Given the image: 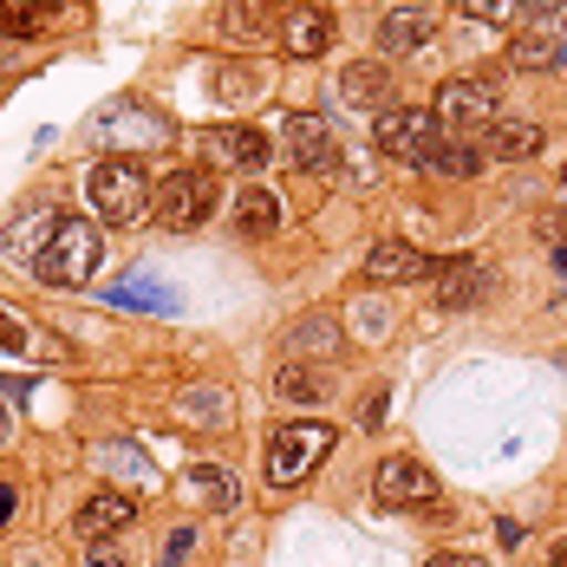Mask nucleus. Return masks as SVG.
Here are the masks:
<instances>
[{"mask_svg": "<svg viewBox=\"0 0 567 567\" xmlns=\"http://www.w3.org/2000/svg\"><path fill=\"white\" fill-rule=\"evenodd\" d=\"M99 261H105V235L92 223H79V216H59L47 228V241L33 248V275L47 287H85L99 275Z\"/></svg>", "mask_w": 567, "mask_h": 567, "instance_id": "obj_1", "label": "nucleus"}, {"mask_svg": "<svg viewBox=\"0 0 567 567\" xmlns=\"http://www.w3.org/2000/svg\"><path fill=\"white\" fill-rule=\"evenodd\" d=\"M85 203L105 228H137L151 216V171L137 157H105L85 176Z\"/></svg>", "mask_w": 567, "mask_h": 567, "instance_id": "obj_2", "label": "nucleus"}, {"mask_svg": "<svg viewBox=\"0 0 567 567\" xmlns=\"http://www.w3.org/2000/svg\"><path fill=\"white\" fill-rule=\"evenodd\" d=\"M340 444V431L327 424V417H293L275 431V444H268V483L275 489H293V483H307L327 456Z\"/></svg>", "mask_w": 567, "mask_h": 567, "instance_id": "obj_3", "label": "nucleus"}, {"mask_svg": "<svg viewBox=\"0 0 567 567\" xmlns=\"http://www.w3.org/2000/svg\"><path fill=\"white\" fill-rule=\"evenodd\" d=\"M216 203H223V189H216V171H171L157 189H151V209H157V223L171 228V235H196V228L216 216Z\"/></svg>", "mask_w": 567, "mask_h": 567, "instance_id": "obj_4", "label": "nucleus"}, {"mask_svg": "<svg viewBox=\"0 0 567 567\" xmlns=\"http://www.w3.org/2000/svg\"><path fill=\"white\" fill-rule=\"evenodd\" d=\"M372 496H379V509H424V522H451V503H444L431 463H417V456H385L372 476Z\"/></svg>", "mask_w": 567, "mask_h": 567, "instance_id": "obj_5", "label": "nucleus"}, {"mask_svg": "<svg viewBox=\"0 0 567 567\" xmlns=\"http://www.w3.org/2000/svg\"><path fill=\"white\" fill-rule=\"evenodd\" d=\"M431 117H437V131H444V137L476 144V131H489V124H496V85H489V79H451V85L437 92Z\"/></svg>", "mask_w": 567, "mask_h": 567, "instance_id": "obj_6", "label": "nucleus"}, {"mask_svg": "<svg viewBox=\"0 0 567 567\" xmlns=\"http://www.w3.org/2000/svg\"><path fill=\"white\" fill-rule=\"evenodd\" d=\"M437 137H444V131H437V117L417 112V105H385V112L372 117V144H379V151H392V157H404V164H424Z\"/></svg>", "mask_w": 567, "mask_h": 567, "instance_id": "obj_7", "label": "nucleus"}, {"mask_svg": "<svg viewBox=\"0 0 567 567\" xmlns=\"http://www.w3.org/2000/svg\"><path fill=\"white\" fill-rule=\"evenodd\" d=\"M509 59L522 72H555V65H567V7L535 13V20L509 40Z\"/></svg>", "mask_w": 567, "mask_h": 567, "instance_id": "obj_8", "label": "nucleus"}, {"mask_svg": "<svg viewBox=\"0 0 567 567\" xmlns=\"http://www.w3.org/2000/svg\"><path fill=\"white\" fill-rule=\"evenodd\" d=\"M281 144H287V157H293V171H333V164H340V137H333V124H327V117H313V112H293L281 124Z\"/></svg>", "mask_w": 567, "mask_h": 567, "instance_id": "obj_9", "label": "nucleus"}, {"mask_svg": "<svg viewBox=\"0 0 567 567\" xmlns=\"http://www.w3.org/2000/svg\"><path fill=\"white\" fill-rule=\"evenodd\" d=\"M203 151H209V171H261L268 164V131H255V124H216L209 137H203Z\"/></svg>", "mask_w": 567, "mask_h": 567, "instance_id": "obj_10", "label": "nucleus"}, {"mask_svg": "<svg viewBox=\"0 0 567 567\" xmlns=\"http://www.w3.org/2000/svg\"><path fill=\"white\" fill-rule=\"evenodd\" d=\"M346 352V333H340V320L333 313H300L293 327L281 333V359H300V365H327V359H340Z\"/></svg>", "mask_w": 567, "mask_h": 567, "instance_id": "obj_11", "label": "nucleus"}, {"mask_svg": "<svg viewBox=\"0 0 567 567\" xmlns=\"http://www.w3.org/2000/svg\"><path fill=\"white\" fill-rule=\"evenodd\" d=\"M431 281H437V307H476V300L496 287V275H489L476 255H451V261L431 268Z\"/></svg>", "mask_w": 567, "mask_h": 567, "instance_id": "obj_12", "label": "nucleus"}, {"mask_svg": "<svg viewBox=\"0 0 567 567\" xmlns=\"http://www.w3.org/2000/svg\"><path fill=\"white\" fill-rule=\"evenodd\" d=\"M431 40H437V13H431V7H392V13L379 20L385 59H404V53H417V47H431Z\"/></svg>", "mask_w": 567, "mask_h": 567, "instance_id": "obj_13", "label": "nucleus"}, {"mask_svg": "<svg viewBox=\"0 0 567 567\" xmlns=\"http://www.w3.org/2000/svg\"><path fill=\"white\" fill-rule=\"evenodd\" d=\"M476 144H483V157H496V164H528V157L548 144V131H542V124H528V117H496Z\"/></svg>", "mask_w": 567, "mask_h": 567, "instance_id": "obj_14", "label": "nucleus"}, {"mask_svg": "<svg viewBox=\"0 0 567 567\" xmlns=\"http://www.w3.org/2000/svg\"><path fill=\"white\" fill-rule=\"evenodd\" d=\"M275 40H281V47H287L293 59H320L327 47H333V13H327V7H307V0H300V7H293V13L281 20V33H275Z\"/></svg>", "mask_w": 567, "mask_h": 567, "instance_id": "obj_15", "label": "nucleus"}, {"mask_svg": "<svg viewBox=\"0 0 567 567\" xmlns=\"http://www.w3.org/2000/svg\"><path fill=\"white\" fill-rule=\"evenodd\" d=\"M137 522V503L124 496V489H99V496H85V509L72 515V528L85 535V542H105V535H124Z\"/></svg>", "mask_w": 567, "mask_h": 567, "instance_id": "obj_16", "label": "nucleus"}, {"mask_svg": "<svg viewBox=\"0 0 567 567\" xmlns=\"http://www.w3.org/2000/svg\"><path fill=\"white\" fill-rule=\"evenodd\" d=\"M437 261L431 255H417L411 241H379L372 255H365V281H379V287H398V281H424Z\"/></svg>", "mask_w": 567, "mask_h": 567, "instance_id": "obj_17", "label": "nucleus"}, {"mask_svg": "<svg viewBox=\"0 0 567 567\" xmlns=\"http://www.w3.org/2000/svg\"><path fill=\"white\" fill-rule=\"evenodd\" d=\"M293 7L300 0H228L223 27H228V40H268V33H281V20Z\"/></svg>", "mask_w": 567, "mask_h": 567, "instance_id": "obj_18", "label": "nucleus"}, {"mask_svg": "<svg viewBox=\"0 0 567 567\" xmlns=\"http://www.w3.org/2000/svg\"><path fill=\"white\" fill-rule=\"evenodd\" d=\"M340 99H352L359 112H365V105L385 112V105H392V65H385V59H359V65H346L340 72Z\"/></svg>", "mask_w": 567, "mask_h": 567, "instance_id": "obj_19", "label": "nucleus"}, {"mask_svg": "<svg viewBox=\"0 0 567 567\" xmlns=\"http://www.w3.org/2000/svg\"><path fill=\"white\" fill-rule=\"evenodd\" d=\"M281 228V196L268 189V183H248L241 196H235V235L241 241H261V235H275Z\"/></svg>", "mask_w": 567, "mask_h": 567, "instance_id": "obj_20", "label": "nucleus"}, {"mask_svg": "<svg viewBox=\"0 0 567 567\" xmlns=\"http://www.w3.org/2000/svg\"><path fill=\"white\" fill-rule=\"evenodd\" d=\"M483 164H489V157H483V144H463V137H437V144H431V157H424L417 171H437V176H476Z\"/></svg>", "mask_w": 567, "mask_h": 567, "instance_id": "obj_21", "label": "nucleus"}, {"mask_svg": "<svg viewBox=\"0 0 567 567\" xmlns=\"http://www.w3.org/2000/svg\"><path fill=\"white\" fill-rule=\"evenodd\" d=\"M275 392H281L287 404H307V411H313V404L327 398V372H320V365H300V359H281Z\"/></svg>", "mask_w": 567, "mask_h": 567, "instance_id": "obj_22", "label": "nucleus"}, {"mask_svg": "<svg viewBox=\"0 0 567 567\" xmlns=\"http://www.w3.org/2000/svg\"><path fill=\"white\" fill-rule=\"evenodd\" d=\"M47 7H33V0H0V40L7 47H27V40H40L47 33Z\"/></svg>", "mask_w": 567, "mask_h": 567, "instance_id": "obj_23", "label": "nucleus"}, {"mask_svg": "<svg viewBox=\"0 0 567 567\" xmlns=\"http://www.w3.org/2000/svg\"><path fill=\"white\" fill-rule=\"evenodd\" d=\"M189 489H196L216 515H228L235 503H241V489H235V476H228L223 463H196V470H189Z\"/></svg>", "mask_w": 567, "mask_h": 567, "instance_id": "obj_24", "label": "nucleus"}, {"mask_svg": "<svg viewBox=\"0 0 567 567\" xmlns=\"http://www.w3.org/2000/svg\"><path fill=\"white\" fill-rule=\"evenodd\" d=\"M112 307H131V313H171V307H176V293H171V287L137 281V287H117V293H112Z\"/></svg>", "mask_w": 567, "mask_h": 567, "instance_id": "obj_25", "label": "nucleus"}, {"mask_svg": "<svg viewBox=\"0 0 567 567\" xmlns=\"http://www.w3.org/2000/svg\"><path fill=\"white\" fill-rule=\"evenodd\" d=\"M183 417H189V424H228V392H216V385H209V392H203V385L183 392Z\"/></svg>", "mask_w": 567, "mask_h": 567, "instance_id": "obj_26", "label": "nucleus"}, {"mask_svg": "<svg viewBox=\"0 0 567 567\" xmlns=\"http://www.w3.org/2000/svg\"><path fill=\"white\" fill-rule=\"evenodd\" d=\"M216 79H223V92L235 99V105H248V92H261V85H268V79H261V65H223Z\"/></svg>", "mask_w": 567, "mask_h": 567, "instance_id": "obj_27", "label": "nucleus"}, {"mask_svg": "<svg viewBox=\"0 0 567 567\" xmlns=\"http://www.w3.org/2000/svg\"><path fill=\"white\" fill-rule=\"evenodd\" d=\"M535 235H542L548 248H561V241H567V203H561V209H542V216H535Z\"/></svg>", "mask_w": 567, "mask_h": 567, "instance_id": "obj_28", "label": "nucleus"}, {"mask_svg": "<svg viewBox=\"0 0 567 567\" xmlns=\"http://www.w3.org/2000/svg\"><path fill=\"white\" fill-rule=\"evenodd\" d=\"M456 7H463L470 20H509L515 13V0H456Z\"/></svg>", "mask_w": 567, "mask_h": 567, "instance_id": "obj_29", "label": "nucleus"}, {"mask_svg": "<svg viewBox=\"0 0 567 567\" xmlns=\"http://www.w3.org/2000/svg\"><path fill=\"white\" fill-rule=\"evenodd\" d=\"M189 548H196V528H176L171 542H164V567H183L189 561Z\"/></svg>", "mask_w": 567, "mask_h": 567, "instance_id": "obj_30", "label": "nucleus"}, {"mask_svg": "<svg viewBox=\"0 0 567 567\" xmlns=\"http://www.w3.org/2000/svg\"><path fill=\"white\" fill-rule=\"evenodd\" d=\"M0 352H20V320L0 307Z\"/></svg>", "mask_w": 567, "mask_h": 567, "instance_id": "obj_31", "label": "nucleus"}, {"mask_svg": "<svg viewBox=\"0 0 567 567\" xmlns=\"http://www.w3.org/2000/svg\"><path fill=\"white\" fill-rule=\"evenodd\" d=\"M85 567H131V561H124V555H117L112 542H99V548H92V555H85Z\"/></svg>", "mask_w": 567, "mask_h": 567, "instance_id": "obj_32", "label": "nucleus"}, {"mask_svg": "<svg viewBox=\"0 0 567 567\" xmlns=\"http://www.w3.org/2000/svg\"><path fill=\"white\" fill-rule=\"evenodd\" d=\"M424 567H489V561L483 555H431Z\"/></svg>", "mask_w": 567, "mask_h": 567, "instance_id": "obj_33", "label": "nucleus"}, {"mask_svg": "<svg viewBox=\"0 0 567 567\" xmlns=\"http://www.w3.org/2000/svg\"><path fill=\"white\" fill-rule=\"evenodd\" d=\"M13 522V489H0V528Z\"/></svg>", "mask_w": 567, "mask_h": 567, "instance_id": "obj_34", "label": "nucleus"}, {"mask_svg": "<svg viewBox=\"0 0 567 567\" xmlns=\"http://www.w3.org/2000/svg\"><path fill=\"white\" fill-rule=\"evenodd\" d=\"M33 7H47V13H53V7H65V0H33Z\"/></svg>", "mask_w": 567, "mask_h": 567, "instance_id": "obj_35", "label": "nucleus"}, {"mask_svg": "<svg viewBox=\"0 0 567 567\" xmlns=\"http://www.w3.org/2000/svg\"><path fill=\"white\" fill-rule=\"evenodd\" d=\"M0 437H7V404H0Z\"/></svg>", "mask_w": 567, "mask_h": 567, "instance_id": "obj_36", "label": "nucleus"}, {"mask_svg": "<svg viewBox=\"0 0 567 567\" xmlns=\"http://www.w3.org/2000/svg\"><path fill=\"white\" fill-rule=\"evenodd\" d=\"M404 7H431V0H404Z\"/></svg>", "mask_w": 567, "mask_h": 567, "instance_id": "obj_37", "label": "nucleus"}, {"mask_svg": "<svg viewBox=\"0 0 567 567\" xmlns=\"http://www.w3.org/2000/svg\"><path fill=\"white\" fill-rule=\"evenodd\" d=\"M561 183H567V164H561Z\"/></svg>", "mask_w": 567, "mask_h": 567, "instance_id": "obj_38", "label": "nucleus"}]
</instances>
